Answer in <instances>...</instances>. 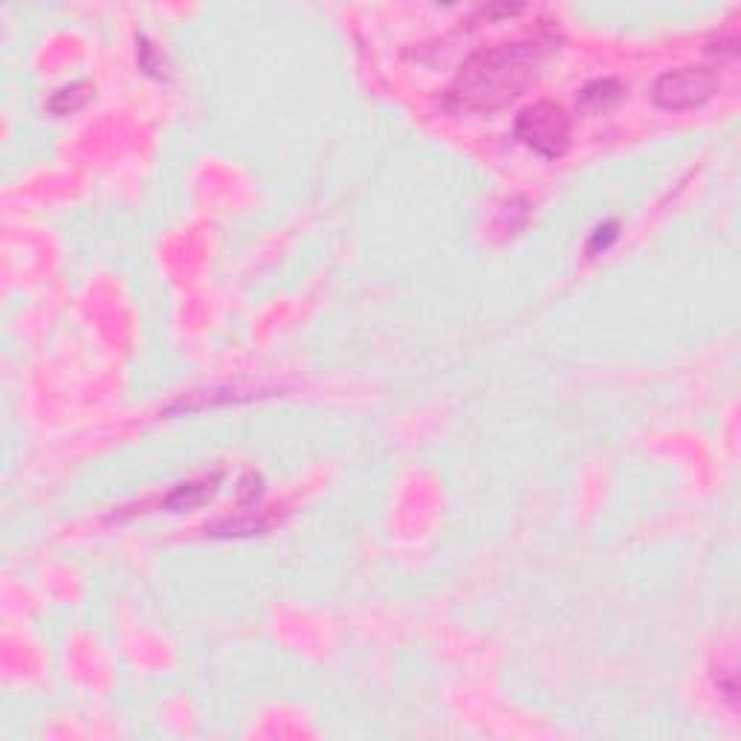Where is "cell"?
<instances>
[{"label": "cell", "mask_w": 741, "mask_h": 741, "mask_svg": "<svg viewBox=\"0 0 741 741\" xmlns=\"http://www.w3.org/2000/svg\"><path fill=\"white\" fill-rule=\"evenodd\" d=\"M553 50V38H527L495 44L469 55L458 79L446 90V108L493 113L507 108L533 82Z\"/></svg>", "instance_id": "6da1fadb"}, {"label": "cell", "mask_w": 741, "mask_h": 741, "mask_svg": "<svg viewBox=\"0 0 741 741\" xmlns=\"http://www.w3.org/2000/svg\"><path fill=\"white\" fill-rule=\"evenodd\" d=\"M90 96H93V87H90L87 82L67 84V87L55 90L53 99H50V105H47V108L53 110L55 116H70V113L82 110L84 105L90 102Z\"/></svg>", "instance_id": "5b68a950"}, {"label": "cell", "mask_w": 741, "mask_h": 741, "mask_svg": "<svg viewBox=\"0 0 741 741\" xmlns=\"http://www.w3.org/2000/svg\"><path fill=\"white\" fill-rule=\"evenodd\" d=\"M623 96V84L614 82V79H597V82L585 84L582 93H579V105L588 110L608 108L611 102H617Z\"/></svg>", "instance_id": "8992f818"}, {"label": "cell", "mask_w": 741, "mask_h": 741, "mask_svg": "<svg viewBox=\"0 0 741 741\" xmlns=\"http://www.w3.org/2000/svg\"><path fill=\"white\" fill-rule=\"evenodd\" d=\"M218 481L220 475H212V478H203V481H192V484H180L174 493L165 495L163 507L171 510V513H183V510H194L200 504H206L209 498H215L218 493Z\"/></svg>", "instance_id": "277c9868"}, {"label": "cell", "mask_w": 741, "mask_h": 741, "mask_svg": "<svg viewBox=\"0 0 741 741\" xmlns=\"http://www.w3.org/2000/svg\"><path fill=\"white\" fill-rule=\"evenodd\" d=\"M718 90V76L710 67H678L663 73L655 87L652 99L663 110H695L707 99H713Z\"/></svg>", "instance_id": "3957f363"}, {"label": "cell", "mask_w": 741, "mask_h": 741, "mask_svg": "<svg viewBox=\"0 0 741 741\" xmlns=\"http://www.w3.org/2000/svg\"><path fill=\"white\" fill-rule=\"evenodd\" d=\"M617 235H620V226H617V220H608L603 226H597L594 229V235H591V241H588V255H597L600 249H608L614 241H617Z\"/></svg>", "instance_id": "52a82bcc"}, {"label": "cell", "mask_w": 741, "mask_h": 741, "mask_svg": "<svg viewBox=\"0 0 741 741\" xmlns=\"http://www.w3.org/2000/svg\"><path fill=\"white\" fill-rule=\"evenodd\" d=\"M516 139H522L539 157L556 160L571 145V116L553 102H536L519 113Z\"/></svg>", "instance_id": "7a4b0ae2"}]
</instances>
